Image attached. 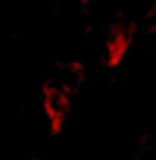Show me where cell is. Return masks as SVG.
Listing matches in <instances>:
<instances>
[{"label":"cell","mask_w":156,"mask_h":160,"mask_svg":"<svg viewBox=\"0 0 156 160\" xmlns=\"http://www.w3.org/2000/svg\"><path fill=\"white\" fill-rule=\"evenodd\" d=\"M28 160H44V157H28Z\"/></svg>","instance_id":"1"}]
</instances>
